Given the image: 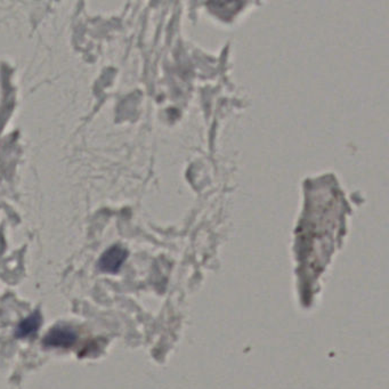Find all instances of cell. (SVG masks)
<instances>
[{
  "mask_svg": "<svg viewBox=\"0 0 389 389\" xmlns=\"http://www.w3.org/2000/svg\"><path fill=\"white\" fill-rule=\"evenodd\" d=\"M41 317L39 313L32 314L31 316L28 317L18 324V329H16V336L20 338H26L35 334L41 326Z\"/></svg>",
  "mask_w": 389,
  "mask_h": 389,
  "instance_id": "3957f363",
  "label": "cell"
},
{
  "mask_svg": "<svg viewBox=\"0 0 389 389\" xmlns=\"http://www.w3.org/2000/svg\"><path fill=\"white\" fill-rule=\"evenodd\" d=\"M127 256V250H124L120 245H113L102 255L98 262V267L107 273H116L120 270Z\"/></svg>",
  "mask_w": 389,
  "mask_h": 389,
  "instance_id": "7a4b0ae2",
  "label": "cell"
},
{
  "mask_svg": "<svg viewBox=\"0 0 389 389\" xmlns=\"http://www.w3.org/2000/svg\"><path fill=\"white\" fill-rule=\"evenodd\" d=\"M77 341V332L69 326H58L53 328L43 338V343L48 347L69 348Z\"/></svg>",
  "mask_w": 389,
  "mask_h": 389,
  "instance_id": "6da1fadb",
  "label": "cell"
}]
</instances>
